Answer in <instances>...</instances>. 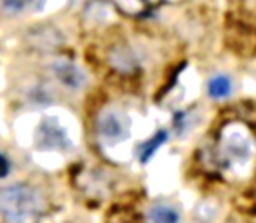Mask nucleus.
I'll use <instances>...</instances> for the list:
<instances>
[{
    "label": "nucleus",
    "mask_w": 256,
    "mask_h": 223,
    "mask_svg": "<svg viewBox=\"0 0 256 223\" xmlns=\"http://www.w3.org/2000/svg\"><path fill=\"white\" fill-rule=\"evenodd\" d=\"M44 208V199L34 186L18 183L0 188V214L7 223H37Z\"/></svg>",
    "instance_id": "obj_1"
},
{
    "label": "nucleus",
    "mask_w": 256,
    "mask_h": 223,
    "mask_svg": "<svg viewBox=\"0 0 256 223\" xmlns=\"http://www.w3.org/2000/svg\"><path fill=\"white\" fill-rule=\"evenodd\" d=\"M98 132L100 138L106 145H117L129 138L131 132V120L128 115L117 110H108L100 117L98 120Z\"/></svg>",
    "instance_id": "obj_2"
},
{
    "label": "nucleus",
    "mask_w": 256,
    "mask_h": 223,
    "mask_svg": "<svg viewBox=\"0 0 256 223\" xmlns=\"http://www.w3.org/2000/svg\"><path fill=\"white\" fill-rule=\"evenodd\" d=\"M222 160L226 166L234 164H246L251 156V143L242 132H230L222 143Z\"/></svg>",
    "instance_id": "obj_3"
},
{
    "label": "nucleus",
    "mask_w": 256,
    "mask_h": 223,
    "mask_svg": "<svg viewBox=\"0 0 256 223\" xmlns=\"http://www.w3.org/2000/svg\"><path fill=\"white\" fill-rule=\"evenodd\" d=\"M37 146L42 150H63L68 146V136L56 122L48 118L37 131Z\"/></svg>",
    "instance_id": "obj_4"
},
{
    "label": "nucleus",
    "mask_w": 256,
    "mask_h": 223,
    "mask_svg": "<svg viewBox=\"0 0 256 223\" xmlns=\"http://www.w3.org/2000/svg\"><path fill=\"white\" fill-rule=\"evenodd\" d=\"M52 72L56 78L63 86L70 89H82L86 84V75L78 66L74 63H66V61H58L52 64Z\"/></svg>",
    "instance_id": "obj_5"
},
{
    "label": "nucleus",
    "mask_w": 256,
    "mask_h": 223,
    "mask_svg": "<svg viewBox=\"0 0 256 223\" xmlns=\"http://www.w3.org/2000/svg\"><path fill=\"white\" fill-rule=\"evenodd\" d=\"M148 223H180V211L171 204H155L146 214Z\"/></svg>",
    "instance_id": "obj_6"
},
{
    "label": "nucleus",
    "mask_w": 256,
    "mask_h": 223,
    "mask_svg": "<svg viewBox=\"0 0 256 223\" xmlns=\"http://www.w3.org/2000/svg\"><path fill=\"white\" fill-rule=\"evenodd\" d=\"M208 92L212 100H225L232 94V80L225 75H216L209 80Z\"/></svg>",
    "instance_id": "obj_7"
},
{
    "label": "nucleus",
    "mask_w": 256,
    "mask_h": 223,
    "mask_svg": "<svg viewBox=\"0 0 256 223\" xmlns=\"http://www.w3.org/2000/svg\"><path fill=\"white\" fill-rule=\"evenodd\" d=\"M166 140H168V132L158 131V132H155L148 142L142 143V145H140V150H138L140 160H142V162H146V160H148L150 157H152L154 154L160 148V145H164Z\"/></svg>",
    "instance_id": "obj_8"
},
{
    "label": "nucleus",
    "mask_w": 256,
    "mask_h": 223,
    "mask_svg": "<svg viewBox=\"0 0 256 223\" xmlns=\"http://www.w3.org/2000/svg\"><path fill=\"white\" fill-rule=\"evenodd\" d=\"M112 63L120 72H131L136 66V56H132V52L128 51V49H118L112 56Z\"/></svg>",
    "instance_id": "obj_9"
},
{
    "label": "nucleus",
    "mask_w": 256,
    "mask_h": 223,
    "mask_svg": "<svg viewBox=\"0 0 256 223\" xmlns=\"http://www.w3.org/2000/svg\"><path fill=\"white\" fill-rule=\"evenodd\" d=\"M9 160L6 159V156H2L0 154V178H4V176H7V172H9Z\"/></svg>",
    "instance_id": "obj_10"
}]
</instances>
